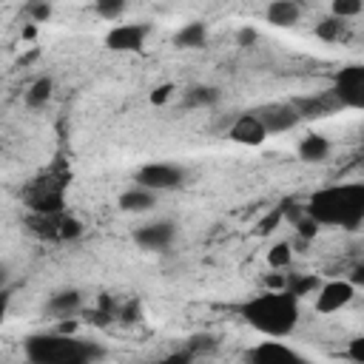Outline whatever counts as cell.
Segmentation results:
<instances>
[{
	"label": "cell",
	"mask_w": 364,
	"mask_h": 364,
	"mask_svg": "<svg viewBox=\"0 0 364 364\" xmlns=\"http://www.w3.org/2000/svg\"><path fill=\"white\" fill-rule=\"evenodd\" d=\"M239 313L253 330H259L270 338H284L299 324V299L287 290H264V293L247 299L239 307Z\"/></svg>",
	"instance_id": "6da1fadb"
},
{
	"label": "cell",
	"mask_w": 364,
	"mask_h": 364,
	"mask_svg": "<svg viewBox=\"0 0 364 364\" xmlns=\"http://www.w3.org/2000/svg\"><path fill=\"white\" fill-rule=\"evenodd\" d=\"M304 213H310L318 225H336V228L355 230L364 219V185L350 182V185L321 188L307 199Z\"/></svg>",
	"instance_id": "7a4b0ae2"
},
{
	"label": "cell",
	"mask_w": 364,
	"mask_h": 364,
	"mask_svg": "<svg viewBox=\"0 0 364 364\" xmlns=\"http://www.w3.org/2000/svg\"><path fill=\"white\" fill-rule=\"evenodd\" d=\"M26 355L37 364H85L102 358V347L65 333H37L26 338Z\"/></svg>",
	"instance_id": "3957f363"
},
{
	"label": "cell",
	"mask_w": 364,
	"mask_h": 364,
	"mask_svg": "<svg viewBox=\"0 0 364 364\" xmlns=\"http://www.w3.org/2000/svg\"><path fill=\"white\" fill-rule=\"evenodd\" d=\"M68 179L71 173L68 171H48L43 176H37L23 199H26V208L31 213H60L65 208V188H68Z\"/></svg>",
	"instance_id": "277c9868"
},
{
	"label": "cell",
	"mask_w": 364,
	"mask_h": 364,
	"mask_svg": "<svg viewBox=\"0 0 364 364\" xmlns=\"http://www.w3.org/2000/svg\"><path fill=\"white\" fill-rule=\"evenodd\" d=\"M28 228V233H34L37 239H48V242H71L82 236V222L65 210L60 213H31L23 222Z\"/></svg>",
	"instance_id": "5b68a950"
},
{
	"label": "cell",
	"mask_w": 364,
	"mask_h": 364,
	"mask_svg": "<svg viewBox=\"0 0 364 364\" xmlns=\"http://www.w3.org/2000/svg\"><path fill=\"white\" fill-rule=\"evenodd\" d=\"M338 102L344 108H361L364 105V65H344L341 71H336L333 77V88H330Z\"/></svg>",
	"instance_id": "8992f818"
},
{
	"label": "cell",
	"mask_w": 364,
	"mask_h": 364,
	"mask_svg": "<svg viewBox=\"0 0 364 364\" xmlns=\"http://www.w3.org/2000/svg\"><path fill=\"white\" fill-rule=\"evenodd\" d=\"M185 182V171L179 165L171 162H148L136 171V185L148 188V191H173Z\"/></svg>",
	"instance_id": "52a82bcc"
},
{
	"label": "cell",
	"mask_w": 364,
	"mask_h": 364,
	"mask_svg": "<svg viewBox=\"0 0 364 364\" xmlns=\"http://www.w3.org/2000/svg\"><path fill=\"white\" fill-rule=\"evenodd\" d=\"M253 117L264 125V131H267V136L270 134H284V131H293L301 119H299V114L293 111V105L290 102H264V105H259V108H253Z\"/></svg>",
	"instance_id": "ba28073f"
},
{
	"label": "cell",
	"mask_w": 364,
	"mask_h": 364,
	"mask_svg": "<svg viewBox=\"0 0 364 364\" xmlns=\"http://www.w3.org/2000/svg\"><path fill=\"white\" fill-rule=\"evenodd\" d=\"M355 296V284L350 279H333L316 287V313H336L341 307H347Z\"/></svg>",
	"instance_id": "9c48e42d"
},
{
	"label": "cell",
	"mask_w": 364,
	"mask_h": 364,
	"mask_svg": "<svg viewBox=\"0 0 364 364\" xmlns=\"http://www.w3.org/2000/svg\"><path fill=\"white\" fill-rule=\"evenodd\" d=\"M290 105L299 114V119H321V117L344 108L333 91H321V94H310V97H293Z\"/></svg>",
	"instance_id": "30bf717a"
},
{
	"label": "cell",
	"mask_w": 364,
	"mask_h": 364,
	"mask_svg": "<svg viewBox=\"0 0 364 364\" xmlns=\"http://www.w3.org/2000/svg\"><path fill=\"white\" fill-rule=\"evenodd\" d=\"M148 31H151L148 23H122L105 34V46L111 51H139L145 46Z\"/></svg>",
	"instance_id": "8fae6325"
},
{
	"label": "cell",
	"mask_w": 364,
	"mask_h": 364,
	"mask_svg": "<svg viewBox=\"0 0 364 364\" xmlns=\"http://www.w3.org/2000/svg\"><path fill=\"white\" fill-rule=\"evenodd\" d=\"M173 239H176V228L168 219L151 222V225H142V228L134 230V242L145 250H165V247L173 245Z\"/></svg>",
	"instance_id": "7c38bea8"
},
{
	"label": "cell",
	"mask_w": 364,
	"mask_h": 364,
	"mask_svg": "<svg viewBox=\"0 0 364 364\" xmlns=\"http://www.w3.org/2000/svg\"><path fill=\"white\" fill-rule=\"evenodd\" d=\"M228 136H230L236 145L256 148V145H262V142L267 139V131H264V125L253 117V111H245V114H239V117L230 122Z\"/></svg>",
	"instance_id": "4fadbf2b"
},
{
	"label": "cell",
	"mask_w": 364,
	"mask_h": 364,
	"mask_svg": "<svg viewBox=\"0 0 364 364\" xmlns=\"http://www.w3.org/2000/svg\"><path fill=\"white\" fill-rule=\"evenodd\" d=\"M245 358L253 364H273V361H296L299 355H296V350L284 347L282 341H262L253 350H247Z\"/></svg>",
	"instance_id": "5bb4252c"
},
{
	"label": "cell",
	"mask_w": 364,
	"mask_h": 364,
	"mask_svg": "<svg viewBox=\"0 0 364 364\" xmlns=\"http://www.w3.org/2000/svg\"><path fill=\"white\" fill-rule=\"evenodd\" d=\"M299 17H301V6H299L296 0H273V3L267 6V11H264V20H267L270 26H279V28L296 26Z\"/></svg>",
	"instance_id": "9a60e30c"
},
{
	"label": "cell",
	"mask_w": 364,
	"mask_h": 364,
	"mask_svg": "<svg viewBox=\"0 0 364 364\" xmlns=\"http://www.w3.org/2000/svg\"><path fill=\"white\" fill-rule=\"evenodd\" d=\"M46 310L51 316H57V318H71V316H77L82 310V293L80 290H60V293H54L48 299Z\"/></svg>",
	"instance_id": "2e32d148"
},
{
	"label": "cell",
	"mask_w": 364,
	"mask_h": 364,
	"mask_svg": "<svg viewBox=\"0 0 364 364\" xmlns=\"http://www.w3.org/2000/svg\"><path fill=\"white\" fill-rule=\"evenodd\" d=\"M156 205V191H148V188H142V185H134V188H128L122 196H119V208L125 210V213H145V210H151Z\"/></svg>",
	"instance_id": "e0dca14e"
},
{
	"label": "cell",
	"mask_w": 364,
	"mask_h": 364,
	"mask_svg": "<svg viewBox=\"0 0 364 364\" xmlns=\"http://www.w3.org/2000/svg\"><path fill=\"white\" fill-rule=\"evenodd\" d=\"M330 156V139L321 134H307L299 142V159L301 162H324Z\"/></svg>",
	"instance_id": "ac0fdd59"
},
{
	"label": "cell",
	"mask_w": 364,
	"mask_h": 364,
	"mask_svg": "<svg viewBox=\"0 0 364 364\" xmlns=\"http://www.w3.org/2000/svg\"><path fill=\"white\" fill-rule=\"evenodd\" d=\"M205 40H208V26L199 23V20H193V23H185V26L176 31L173 46H176V48H202Z\"/></svg>",
	"instance_id": "d6986e66"
},
{
	"label": "cell",
	"mask_w": 364,
	"mask_h": 364,
	"mask_svg": "<svg viewBox=\"0 0 364 364\" xmlns=\"http://www.w3.org/2000/svg\"><path fill=\"white\" fill-rule=\"evenodd\" d=\"M51 94H54V80L51 77H37L31 85H28V91H26V105L28 108H43L48 100H51Z\"/></svg>",
	"instance_id": "ffe728a7"
},
{
	"label": "cell",
	"mask_w": 364,
	"mask_h": 364,
	"mask_svg": "<svg viewBox=\"0 0 364 364\" xmlns=\"http://www.w3.org/2000/svg\"><path fill=\"white\" fill-rule=\"evenodd\" d=\"M185 108H210L219 102V88L213 85H193L185 91Z\"/></svg>",
	"instance_id": "44dd1931"
},
{
	"label": "cell",
	"mask_w": 364,
	"mask_h": 364,
	"mask_svg": "<svg viewBox=\"0 0 364 364\" xmlns=\"http://www.w3.org/2000/svg\"><path fill=\"white\" fill-rule=\"evenodd\" d=\"M341 34H344V20L336 17V14L316 23V37L324 40V43H336V40H341Z\"/></svg>",
	"instance_id": "7402d4cb"
},
{
	"label": "cell",
	"mask_w": 364,
	"mask_h": 364,
	"mask_svg": "<svg viewBox=\"0 0 364 364\" xmlns=\"http://www.w3.org/2000/svg\"><path fill=\"white\" fill-rule=\"evenodd\" d=\"M293 262V247L287 245V242H276L270 250H267V264L273 267V270H282V267H287Z\"/></svg>",
	"instance_id": "603a6c76"
},
{
	"label": "cell",
	"mask_w": 364,
	"mask_h": 364,
	"mask_svg": "<svg viewBox=\"0 0 364 364\" xmlns=\"http://www.w3.org/2000/svg\"><path fill=\"white\" fill-rule=\"evenodd\" d=\"M316 287H318V276H296V279H287V293H293L296 299H301V296H310V293H316Z\"/></svg>",
	"instance_id": "cb8c5ba5"
},
{
	"label": "cell",
	"mask_w": 364,
	"mask_h": 364,
	"mask_svg": "<svg viewBox=\"0 0 364 364\" xmlns=\"http://www.w3.org/2000/svg\"><path fill=\"white\" fill-rule=\"evenodd\" d=\"M293 228H296V236H299L301 242H313V239L318 236V230H321V225H318L310 213H301V216L293 222Z\"/></svg>",
	"instance_id": "d4e9b609"
},
{
	"label": "cell",
	"mask_w": 364,
	"mask_h": 364,
	"mask_svg": "<svg viewBox=\"0 0 364 364\" xmlns=\"http://www.w3.org/2000/svg\"><path fill=\"white\" fill-rule=\"evenodd\" d=\"M125 0H94V9L102 20H119L125 14Z\"/></svg>",
	"instance_id": "484cf974"
},
{
	"label": "cell",
	"mask_w": 364,
	"mask_h": 364,
	"mask_svg": "<svg viewBox=\"0 0 364 364\" xmlns=\"http://www.w3.org/2000/svg\"><path fill=\"white\" fill-rule=\"evenodd\" d=\"M333 14L336 17H341V20H347V17H358L361 14V9H364V0H333Z\"/></svg>",
	"instance_id": "4316f807"
},
{
	"label": "cell",
	"mask_w": 364,
	"mask_h": 364,
	"mask_svg": "<svg viewBox=\"0 0 364 364\" xmlns=\"http://www.w3.org/2000/svg\"><path fill=\"white\" fill-rule=\"evenodd\" d=\"M26 14L31 23H46L51 17V3L48 0H28L26 3Z\"/></svg>",
	"instance_id": "83f0119b"
},
{
	"label": "cell",
	"mask_w": 364,
	"mask_h": 364,
	"mask_svg": "<svg viewBox=\"0 0 364 364\" xmlns=\"http://www.w3.org/2000/svg\"><path fill=\"white\" fill-rule=\"evenodd\" d=\"M213 347H216V338H213V336H193V338L188 341L191 358H196V355H202V353H210Z\"/></svg>",
	"instance_id": "f1b7e54d"
},
{
	"label": "cell",
	"mask_w": 364,
	"mask_h": 364,
	"mask_svg": "<svg viewBox=\"0 0 364 364\" xmlns=\"http://www.w3.org/2000/svg\"><path fill=\"white\" fill-rule=\"evenodd\" d=\"M171 94H173V85H171V82L156 85V88L151 91V105H165V102L171 100Z\"/></svg>",
	"instance_id": "f546056e"
},
{
	"label": "cell",
	"mask_w": 364,
	"mask_h": 364,
	"mask_svg": "<svg viewBox=\"0 0 364 364\" xmlns=\"http://www.w3.org/2000/svg\"><path fill=\"white\" fill-rule=\"evenodd\" d=\"M279 222H282V208L276 205V210H270V213H267V216L259 222V233H270V230H273Z\"/></svg>",
	"instance_id": "4dcf8cb0"
},
{
	"label": "cell",
	"mask_w": 364,
	"mask_h": 364,
	"mask_svg": "<svg viewBox=\"0 0 364 364\" xmlns=\"http://www.w3.org/2000/svg\"><path fill=\"white\" fill-rule=\"evenodd\" d=\"M256 40H259V34H256V28H250V26H245V28L236 31V46H242V48L253 46Z\"/></svg>",
	"instance_id": "1f68e13d"
},
{
	"label": "cell",
	"mask_w": 364,
	"mask_h": 364,
	"mask_svg": "<svg viewBox=\"0 0 364 364\" xmlns=\"http://www.w3.org/2000/svg\"><path fill=\"white\" fill-rule=\"evenodd\" d=\"M347 355H350L355 364H364V338H353V341H350Z\"/></svg>",
	"instance_id": "d6a6232c"
},
{
	"label": "cell",
	"mask_w": 364,
	"mask_h": 364,
	"mask_svg": "<svg viewBox=\"0 0 364 364\" xmlns=\"http://www.w3.org/2000/svg\"><path fill=\"white\" fill-rule=\"evenodd\" d=\"M264 287H267V290H284V287H287V279H284L282 273H267V276H264Z\"/></svg>",
	"instance_id": "836d02e7"
},
{
	"label": "cell",
	"mask_w": 364,
	"mask_h": 364,
	"mask_svg": "<svg viewBox=\"0 0 364 364\" xmlns=\"http://www.w3.org/2000/svg\"><path fill=\"white\" fill-rule=\"evenodd\" d=\"M9 304H11V290L9 287H0V324L9 316Z\"/></svg>",
	"instance_id": "e575fe53"
},
{
	"label": "cell",
	"mask_w": 364,
	"mask_h": 364,
	"mask_svg": "<svg viewBox=\"0 0 364 364\" xmlns=\"http://www.w3.org/2000/svg\"><path fill=\"white\" fill-rule=\"evenodd\" d=\"M119 316H122V321H128V324H131V321H136V316H139V301H128V304L122 307V313H119Z\"/></svg>",
	"instance_id": "d590c367"
},
{
	"label": "cell",
	"mask_w": 364,
	"mask_h": 364,
	"mask_svg": "<svg viewBox=\"0 0 364 364\" xmlns=\"http://www.w3.org/2000/svg\"><path fill=\"white\" fill-rule=\"evenodd\" d=\"M77 330V321H63L60 327H57V333H65V336H71Z\"/></svg>",
	"instance_id": "8d00e7d4"
},
{
	"label": "cell",
	"mask_w": 364,
	"mask_h": 364,
	"mask_svg": "<svg viewBox=\"0 0 364 364\" xmlns=\"http://www.w3.org/2000/svg\"><path fill=\"white\" fill-rule=\"evenodd\" d=\"M350 282H353V284H361V282H364V267H361V264L353 270V279H350Z\"/></svg>",
	"instance_id": "74e56055"
},
{
	"label": "cell",
	"mask_w": 364,
	"mask_h": 364,
	"mask_svg": "<svg viewBox=\"0 0 364 364\" xmlns=\"http://www.w3.org/2000/svg\"><path fill=\"white\" fill-rule=\"evenodd\" d=\"M6 282H9V267L0 264V287H6Z\"/></svg>",
	"instance_id": "f35d334b"
}]
</instances>
